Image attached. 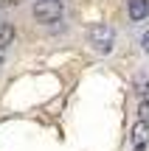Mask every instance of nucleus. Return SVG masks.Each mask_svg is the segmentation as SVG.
Wrapping results in <instances>:
<instances>
[{
	"instance_id": "nucleus-4",
	"label": "nucleus",
	"mask_w": 149,
	"mask_h": 151,
	"mask_svg": "<svg viewBox=\"0 0 149 151\" xmlns=\"http://www.w3.org/2000/svg\"><path fill=\"white\" fill-rule=\"evenodd\" d=\"M127 11H129V20L141 22L149 17V0H127Z\"/></svg>"
},
{
	"instance_id": "nucleus-5",
	"label": "nucleus",
	"mask_w": 149,
	"mask_h": 151,
	"mask_svg": "<svg viewBox=\"0 0 149 151\" xmlns=\"http://www.w3.org/2000/svg\"><path fill=\"white\" fill-rule=\"evenodd\" d=\"M14 42V25L11 22H0V48H9V45Z\"/></svg>"
},
{
	"instance_id": "nucleus-3",
	"label": "nucleus",
	"mask_w": 149,
	"mask_h": 151,
	"mask_svg": "<svg viewBox=\"0 0 149 151\" xmlns=\"http://www.w3.org/2000/svg\"><path fill=\"white\" fill-rule=\"evenodd\" d=\"M129 146H132V151H146V146H149V120H138L132 126Z\"/></svg>"
},
{
	"instance_id": "nucleus-7",
	"label": "nucleus",
	"mask_w": 149,
	"mask_h": 151,
	"mask_svg": "<svg viewBox=\"0 0 149 151\" xmlns=\"http://www.w3.org/2000/svg\"><path fill=\"white\" fill-rule=\"evenodd\" d=\"M138 120H149V95L141 98V104H138Z\"/></svg>"
},
{
	"instance_id": "nucleus-9",
	"label": "nucleus",
	"mask_w": 149,
	"mask_h": 151,
	"mask_svg": "<svg viewBox=\"0 0 149 151\" xmlns=\"http://www.w3.org/2000/svg\"><path fill=\"white\" fill-rule=\"evenodd\" d=\"M3 65H6V50L0 48V67H3Z\"/></svg>"
},
{
	"instance_id": "nucleus-1",
	"label": "nucleus",
	"mask_w": 149,
	"mask_h": 151,
	"mask_svg": "<svg viewBox=\"0 0 149 151\" xmlns=\"http://www.w3.org/2000/svg\"><path fill=\"white\" fill-rule=\"evenodd\" d=\"M34 20L42 22V25H51V22H59L62 14H65V3L62 0H37L34 3Z\"/></svg>"
},
{
	"instance_id": "nucleus-8",
	"label": "nucleus",
	"mask_w": 149,
	"mask_h": 151,
	"mask_svg": "<svg viewBox=\"0 0 149 151\" xmlns=\"http://www.w3.org/2000/svg\"><path fill=\"white\" fill-rule=\"evenodd\" d=\"M141 48H144L146 53H149V31H144V34H141Z\"/></svg>"
},
{
	"instance_id": "nucleus-2",
	"label": "nucleus",
	"mask_w": 149,
	"mask_h": 151,
	"mask_svg": "<svg viewBox=\"0 0 149 151\" xmlns=\"http://www.w3.org/2000/svg\"><path fill=\"white\" fill-rule=\"evenodd\" d=\"M90 45L99 53H113V48H116V31L107 22H96L90 28Z\"/></svg>"
},
{
	"instance_id": "nucleus-6",
	"label": "nucleus",
	"mask_w": 149,
	"mask_h": 151,
	"mask_svg": "<svg viewBox=\"0 0 149 151\" xmlns=\"http://www.w3.org/2000/svg\"><path fill=\"white\" fill-rule=\"evenodd\" d=\"M135 90H138V92H141L144 98L149 95V76H146V73H141L138 78H135Z\"/></svg>"
}]
</instances>
